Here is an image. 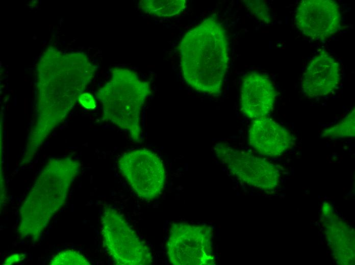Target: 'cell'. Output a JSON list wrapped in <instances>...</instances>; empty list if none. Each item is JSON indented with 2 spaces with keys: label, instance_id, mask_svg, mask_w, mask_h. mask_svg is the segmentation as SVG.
<instances>
[{
  "label": "cell",
  "instance_id": "2",
  "mask_svg": "<svg viewBox=\"0 0 355 265\" xmlns=\"http://www.w3.org/2000/svg\"><path fill=\"white\" fill-rule=\"evenodd\" d=\"M183 78L198 92L217 95L222 91L229 63L226 31L212 15L188 31L180 45Z\"/></svg>",
  "mask_w": 355,
  "mask_h": 265
},
{
  "label": "cell",
  "instance_id": "8",
  "mask_svg": "<svg viewBox=\"0 0 355 265\" xmlns=\"http://www.w3.org/2000/svg\"><path fill=\"white\" fill-rule=\"evenodd\" d=\"M213 151L229 172L243 183L266 192H272L278 186L279 170L266 159L225 142L216 143Z\"/></svg>",
  "mask_w": 355,
  "mask_h": 265
},
{
  "label": "cell",
  "instance_id": "6",
  "mask_svg": "<svg viewBox=\"0 0 355 265\" xmlns=\"http://www.w3.org/2000/svg\"><path fill=\"white\" fill-rule=\"evenodd\" d=\"M211 227L185 222L171 225L166 242L167 257L174 265L215 264Z\"/></svg>",
  "mask_w": 355,
  "mask_h": 265
},
{
  "label": "cell",
  "instance_id": "14",
  "mask_svg": "<svg viewBox=\"0 0 355 265\" xmlns=\"http://www.w3.org/2000/svg\"><path fill=\"white\" fill-rule=\"evenodd\" d=\"M139 7L142 12L158 17H170L182 13L186 7L185 0H142Z\"/></svg>",
  "mask_w": 355,
  "mask_h": 265
},
{
  "label": "cell",
  "instance_id": "19",
  "mask_svg": "<svg viewBox=\"0 0 355 265\" xmlns=\"http://www.w3.org/2000/svg\"><path fill=\"white\" fill-rule=\"evenodd\" d=\"M26 258L24 254L15 253L9 255L4 261L3 264L12 265L19 263L23 260Z\"/></svg>",
  "mask_w": 355,
  "mask_h": 265
},
{
  "label": "cell",
  "instance_id": "7",
  "mask_svg": "<svg viewBox=\"0 0 355 265\" xmlns=\"http://www.w3.org/2000/svg\"><path fill=\"white\" fill-rule=\"evenodd\" d=\"M118 168L136 196L153 200L162 194L165 171L162 159L147 148L128 151L119 157Z\"/></svg>",
  "mask_w": 355,
  "mask_h": 265
},
{
  "label": "cell",
  "instance_id": "1",
  "mask_svg": "<svg viewBox=\"0 0 355 265\" xmlns=\"http://www.w3.org/2000/svg\"><path fill=\"white\" fill-rule=\"evenodd\" d=\"M97 67L84 52L48 47L36 68L35 115L21 161L29 164L53 130L66 117Z\"/></svg>",
  "mask_w": 355,
  "mask_h": 265
},
{
  "label": "cell",
  "instance_id": "13",
  "mask_svg": "<svg viewBox=\"0 0 355 265\" xmlns=\"http://www.w3.org/2000/svg\"><path fill=\"white\" fill-rule=\"evenodd\" d=\"M321 219L327 245L336 262L343 265L354 264L353 228L337 216L328 203L322 206Z\"/></svg>",
  "mask_w": 355,
  "mask_h": 265
},
{
  "label": "cell",
  "instance_id": "18",
  "mask_svg": "<svg viewBox=\"0 0 355 265\" xmlns=\"http://www.w3.org/2000/svg\"><path fill=\"white\" fill-rule=\"evenodd\" d=\"M81 104L86 109H93L96 107V101L93 96L88 93H83L79 96Z\"/></svg>",
  "mask_w": 355,
  "mask_h": 265
},
{
  "label": "cell",
  "instance_id": "17",
  "mask_svg": "<svg viewBox=\"0 0 355 265\" xmlns=\"http://www.w3.org/2000/svg\"><path fill=\"white\" fill-rule=\"evenodd\" d=\"M244 5L248 11L259 20L266 23L271 21L270 10L263 1L248 0L244 1Z\"/></svg>",
  "mask_w": 355,
  "mask_h": 265
},
{
  "label": "cell",
  "instance_id": "12",
  "mask_svg": "<svg viewBox=\"0 0 355 265\" xmlns=\"http://www.w3.org/2000/svg\"><path fill=\"white\" fill-rule=\"evenodd\" d=\"M248 140L249 145L259 154L271 157L282 155L294 143L288 130L267 117L252 120Z\"/></svg>",
  "mask_w": 355,
  "mask_h": 265
},
{
  "label": "cell",
  "instance_id": "10",
  "mask_svg": "<svg viewBox=\"0 0 355 265\" xmlns=\"http://www.w3.org/2000/svg\"><path fill=\"white\" fill-rule=\"evenodd\" d=\"M277 94L274 85L266 74L249 72L241 82V110L252 120L267 117L273 109Z\"/></svg>",
  "mask_w": 355,
  "mask_h": 265
},
{
  "label": "cell",
  "instance_id": "11",
  "mask_svg": "<svg viewBox=\"0 0 355 265\" xmlns=\"http://www.w3.org/2000/svg\"><path fill=\"white\" fill-rule=\"evenodd\" d=\"M341 78L339 62L328 52L321 51L310 60L305 70L302 93L311 98L328 95L338 87Z\"/></svg>",
  "mask_w": 355,
  "mask_h": 265
},
{
  "label": "cell",
  "instance_id": "9",
  "mask_svg": "<svg viewBox=\"0 0 355 265\" xmlns=\"http://www.w3.org/2000/svg\"><path fill=\"white\" fill-rule=\"evenodd\" d=\"M296 28L313 40H324L336 34L341 28L339 6L332 0H303L295 14Z\"/></svg>",
  "mask_w": 355,
  "mask_h": 265
},
{
  "label": "cell",
  "instance_id": "3",
  "mask_svg": "<svg viewBox=\"0 0 355 265\" xmlns=\"http://www.w3.org/2000/svg\"><path fill=\"white\" fill-rule=\"evenodd\" d=\"M81 163L69 157L50 159L40 171L19 209L17 231L36 242L50 220L64 204Z\"/></svg>",
  "mask_w": 355,
  "mask_h": 265
},
{
  "label": "cell",
  "instance_id": "4",
  "mask_svg": "<svg viewBox=\"0 0 355 265\" xmlns=\"http://www.w3.org/2000/svg\"><path fill=\"white\" fill-rule=\"evenodd\" d=\"M111 74L96 93L102 104L103 119L127 132L132 141L141 143V113L151 92L150 83L127 68L115 67Z\"/></svg>",
  "mask_w": 355,
  "mask_h": 265
},
{
  "label": "cell",
  "instance_id": "15",
  "mask_svg": "<svg viewBox=\"0 0 355 265\" xmlns=\"http://www.w3.org/2000/svg\"><path fill=\"white\" fill-rule=\"evenodd\" d=\"M355 135V109H352L340 122L325 129L322 137L332 139L353 137Z\"/></svg>",
  "mask_w": 355,
  "mask_h": 265
},
{
  "label": "cell",
  "instance_id": "16",
  "mask_svg": "<svg viewBox=\"0 0 355 265\" xmlns=\"http://www.w3.org/2000/svg\"><path fill=\"white\" fill-rule=\"evenodd\" d=\"M51 265H89L91 262L82 254L73 250H67L56 254L49 261Z\"/></svg>",
  "mask_w": 355,
  "mask_h": 265
},
{
  "label": "cell",
  "instance_id": "5",
  "mask_svg": "<svg viewBox=\"0 0 355 265\" xmlns=\"http://www.w3.org/2000/svg\"><path fill=\"white\" fill-rule=\"evenodd\" d=\"M100 220L103 243L114 264L151 263L153 256L150 248L119 210L111 205L105 206Z\"/></svg>",
  "mask_w": 355,
  "mask_h": 265
}]
</instances>
